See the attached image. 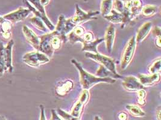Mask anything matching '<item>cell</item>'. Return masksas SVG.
<instances>
[{
    "instance_id": "ba28073f",
    "label": "cell",
    "mask_w": 161,
    "mask_h": 120,
    "mask_svg": "<svg viewBox=\"0 0 161 120\" xmlns=\"http://www.w3.org/2000/svg\"><path fill=\"white\" fill-rule=\"evenodd\" d=\"M89 92L87 90H83L81 93L80 97L79 100L74 105L73 108L71 110V115L74 117L79 118L80 116L81 113L82 112L83 108L88 103L89 99Z\"/></svg>"
},
{
    "instance_id": "ac0fdd59",
    "label": "cell",
    "mask_w": 161,
    "mask_h": 120,
    "mask_svg": "<svg viewBox=\"0 0 161 120\" xmlns=\"http://www.w3.org/2000/svg\"><path fill=\"white\" fill-rule=\"evenodd\" d=\"M106 20L110 22L114 23H122V26H125V24L127 23L125 18L123 14L118 12L115 10H112L110 13L104 17Z\"/></svg>"
},
{
    "instance_id": "d4e9b609",
    "label": "cell",
    "mask_w": 161,
    "mask_h": 120,
    "mask_svg": "<svg viewBox=\"0 0 161 120\" xmlns=\"http://www.w3.org/2000/svg\"><path fill=\"white\" fill-rule=\"evenodd\" d=\"M113 4V0H103L101 4V13L104 17L110 13Z\"/></svg>"
},
{
    "instance_id": "f1b7e54d",
    "label": "cell",
    "mask_w": 161,
    "mask_h": 120,
    "mask_svg": "<svg viewBox=\"0 0 161 120\" xmlns=\"http://www.w3.org/2000/svg\"><path fill=\"white\" fill-rule=\"evenodd\" d=\"M30 21L31 23L38 30H41L42 31H47L44 22L42 21V20L41 18H37L36 16H35V17L31 18L30 19Z\"/></svg>"
},
{
    "instance_id": "8fae6325",
    "label": "cell",
    "mask_w": 161,
    "mask_h": 120,
    "mask_svg": "<svg viewBox=\"0 0 161 120\" xmlns=\"http://www.w3.org/2000/svg\"><path fill=\"white\" fill-rule=\"evenodd\" d=\"M115 38V28L112 24H110L106 30L104 38V42H105L106 44V50L109 53H111L112 51Z\"/></svg>"
},
{
    "instance_id": "4fadbf2b",
    "label": "cell",
    "mask_w": 161,
    "mask_h": 120,
    "mask_svg": "<svg viewBox=\"0 0 161 120\" xmlns=\"http://www.w3.org/2000/svg\"><path fill=\"white\" fill-rule=\"evenodd\" d=\"M139 82L143 86L150 87L159 82L161 80L160 73H154L149 75L139 74L138 78Z\"/></svg>"
},
{
    "instance_id": "1f68e13d",
    "label": "cell",
    "mask_w": 161,
    "mask_h": 120,
    "mask_svg": "<svg viewBox=\"0 0 161 120\" xmlns=\"http://www.w3.org/2000/svg\"><path fill=\"white\" fill-rule=\"evenodd\" d=\"M94 40V34L90 31H85L81 38V43L90 42Z\"/></svg>"
},
{
    "instance_id": "f35d334b",
    "label": "cell",
    "mask_w": 161,
    "mask_h": 120,
    "mask_svg": "<svg viewBox=\"0 0 161 120\" xmlns=\"http://www.w3.org/2000/svg\"><path fill=\"white\" fill-rule=\"evenodd\" d=\"M161 38H156V45L158 48H161Z\"/></svg>"
},
{
    "instance_id": "8d00e7d4",
    "label": "cell",
    "mask_w": 161,
    "mask_h": 120,
    "mask_svg": "<svg viewBox=\"0 0 161 120\" xmlns=\"http://www.w3.org/2000/svg\"><path fill=\"white\" fill-rule=\"evenodd\" d=\"M161 106H159L156 109V117L158 120H161Z\"/></svg>"
},
{
    "instance_id": "8992f818",
    "label": "cell",
    "mask_w": 161,
    "mask_h": 120,
    "mask_svg": "<svg viewBox=\"0 0 161 120\" xmlns=\"http://www.w3.org/2000/svg\"><path fill=\"white\" fill-rule=\"evenodd\" d=\"M53 36V33L51 32L39 37L40 43L38 51L43 53L50 58L53 57L54 53V51L52 49L51 45V39Z\"/></svg>"
},
{
    "instance_id": "60d3db41",
    "label": "cell",
    "mask_w": 161,
    "mask_h": 120,
    "mask_svg": "<svg viewBox=\"0 0 161 120\" xmlns=\"http://www.w3.org/2000/svg\"><path fill=\"white\" fill-rule=\"evenodd\" d=\"M0 120H7L6 118H5V117H3V116H0Z\"/></svg>"
},
{
    "instance_id": "ffe728a7",
    "label": "cell",
    "mask_w": 161,
    "mask_h": 120,
    "mask_svg": "<svg viewBox=\"0 0 161 120\" xmlns=\"http://www.w3.org/2000/svg\"><path fill=\"white\" fill-rule=\"evenodd\" d=\"M104 42V38H97L90 42H86L83 43V47L81 51L83 52L85 51L86 52L98 53L97 51V46Z\"/></svg>"
},
{
    "instance_id": "6da1fadb",
    "label": "cell",
    "mask_w": 161,
    "mask_h": 120,
    "mask_svg": "<svg viewBox=\"0 0 161 120\" xmlns=\"http://www.w3.org/2000/svg\"><path fill=\"white\" fill-rule=\"evenodd\" d=\"M71 63L79 71L80 75V82L83 90H88L94 85L99 83H114L116 82L115 79L110 78H99L89 73L83 68L81 63L78 62L75 59H72Z\"/></svg>"
},
{
    "instance_id": "30bf717a",
    "label": "cell",
    "mask_w": 161,
    "mask_h": 120,
    "mask_svg": "<svg viewBox=\"0 0 161 120\" xmlns=\"http://www.w3.org/2000/svg\"><path fill=\"white\" fill-rule=\"evenodd\" d=\"M123 80V87L128 91H138L144 88V87L139 82L138 79L133 76L125 77Z\"/></svg>"
},
{
    "instance_id": "603a6c76",
    "label": "cell",
    "mask_w": 161,
    "mask_h": 120,
    "mask_svg": "<svg viewBox=\"0 0 161 120\" xmlns=\"http://www.w3.org/2000/svg\"><path fill=\"white\" fill-rule=\"evenodd\" d=\"M126 109L132 116L135 117H143L146 115V113L137 105H128L125 106Z\"/></svg>"
},
{
    "instance_id": "2e32d148",
    "label": "cell",
    "mask_w": 161,
    "mask_h": 120,
    "mask_svg": "<svg viewBox=\"0 0 161 120\" xmlns=\"http://www.w3.org/2000/svg\"><path fill=\"white\" fill-rule=\"evenodd\" d=\"M27 1L30 2V4H32L35 6V8L43 16V17L45 18V19L46 20L47 23V28L51 31H53L54 30H55V26L51 23L50 20L48 18L47 16L46 15L44 6L40 2V0H27Z\"/></svg>"
},
{
    "instance_id": "7c38bea8",
    "label": "cell",
    "mask_w": 161,
    "mask_h": 120,
    "mask_svg": "<svg viewBox=\"0 0 161 120\" xmlns=\"http://www.w3.org/2000/svg\"><path fill=\"white\" fill-rule=\"evenodd\" d=\"M22 31L27 42L38 51L40 43L39 37L26 25L23 26Z\"/></svg>"
},
{
    "instance_id": "83f0119b",
    "label": "cell",
    "mask_w": 161,
    "mask_h": 120,
    "mask_svg": "<svg viewBox=\"0 0 161 120\" xmlns=\"http://www.w3.org/2000/svg\"><path fill=\"white\" fill-rule=\"evenodd\" d=\"M161 58H158L155 60L148 68V72L150 74L160 73L161 72Z\"/></svg>"
},
{
    "instance_id": "cb8c5ba5",
    "label": "cell",
    "mask_w": 161,
    "mask_h": 120,
    "mask_svg": "<svg viewBox=\"0 0 161 120\" xmlns=\"http://www.w3.org/2000/svg\"><path fill=\"white\" fill-rule=\"evenodd\" d=\"M142 2L141 0H132L130 13L132 20L139 15L142 9Z\"/></svg>"
},
{
    "instance_id": "7402d4cb",
    "label": "cell",
    "mask_w": 161,
    "mask_h": 120,
    "mask_svg": "<svg viewBox=\"0 0 161 120\" xmlns=\"http://www.w3.org/2000/svg\"><path fill=\"white\" fill-rule=\"evenodd\" d=\"M0 25L3 36L6 38H8L10 37V31L11 29V23L3 18L0 17Z\"/></svg>"
},
{
    "instance_id": "ab89813d",
    "label": "cell",
    "mask_w": 161,
    "mask_h": 120,
    "mask_svg": "<svg viewBox=\"0 0 161 120\" xmlns=\"http://www.w3.org/2000/svg\"><path fill=\"white\" fill-rule=\"evenodd\" d=\"M94 120H103L102 118H101V117H100V116H98V115H96L95 116V117H94Z\"/></svg>"
},
{
    "instance_id": "836d02e7",
    "label": "cell",
    "mask_w": 161,
    "mask_h": 120,
    "mask_svg": "<svg viewBox=\"0 0 161 120\" xmlns=\"http://www.w3.org/2000/svg\"><path fill=\"white\" fill-rule=\"evenodd\" d=\"M52 113V117H51V120H62L59 116V115L58 114V113L55 111V110L53 109L51 111Z\"/></svg>"
},
{
    "instance_id": "7a4b0ae2",
    "label": "cell",
    "mask_w": 161,
    "mask_h": 120,
    "mask_svg": "<svg viewBox=\"0 0 161 120\" xmlns=\"http://www.w3.org/2000/svg\"><path fill=\"white\" fill-rule=\"evenodd\" d=\"M14 45L13 40H11L6 46L0 41V78L6 71L12 73L14 70L12 57Z\"/></svg>"
},
{
    "instance_id": "e0dca14e",
    "label": "cell",
    "mask_w": 161,
    "mask_h": 120,
    "mask_svg": "<svg viewBox=\"0 0 161 120\" xmlns=\"http://www.w3.org/2000/svg\"><path fill=\"white\" fill-rule=\"evenodd\" d=\"M152 28V23L150 22H145L137 31L135 40L136 43H140L142 42L147 37Z\"/></svg>"
},
{
    "instance_id": "5bb4252c",
    "label": "cell",
    "mask_w": 161,
    "mask_h": 120,
    "mask_svg": "<svg viewBox=\"0 0 161 120\" xmlns=\"http://www.w3.org/2000/svg\"><path fill=\"white\" fill-rule=\"evenodd\" d=\"M65 22L66 19L64 15H60L58 19V22L56 27H55V30H54V32L61 38L63 43H66L68 41L67 35L65 32Z\"/></svg>"
},
{
    "instance_id": "4dcf8cb0",
    "label": "cell",
    "mask_w": 161,
    "mask_h": 120,
    "mask_svg": "<svg viewBox=\"0 0 161 120\" xmlns=\"http://www.w3.org/2000/svg\"><path fill=\"white\" fill-rule=\"evenodd\" d=\"M57 113L59 116L61 117L64 120H80L79 118L74 117L71 114H69L68 113L66 112L65 111L61 109H58Z\"/></svg>"
},
{
    "instance_id": "44dd1931",
    "label": "cell",
    "mask_w": 161,
    "mask_h": 120,
    "mask_svg": "<svg viewBox=\"0 0 161 120\" xmlns=\"http://www.w3.org/2000/svg\"><path fill=\"white\" fill-rule=\"evenodd\" d=\"M96 76L99 78H110L112 79H123V77L120 75H114L113 73H112L109 70H108L106 68H104L102 65L100 66V68H98V70L96 72Z\"/></svg>"
},
{
    "instance_id": "e575fe53",
    "label": "cell",
    "mask_w": 161,
    "mask_h": 120,
    "mask_svg": "<svg viewBox=\"0 0 161 120\" xmlns=\"http://www.w3.org/2000/svg\"><path fill=\"white\" fill-rule=\"evenodd\" d=\"M118 119L119 120H127L128 115L125 112H121L118 114Z\"/></svg>"
},
{
    "instance_id": "d6986e66",
    "label": "cell",
    "mask_w": 161,
    "mask_h": 120,
    "mask_svg": "<svg viewBox=\"0 0 161 120\" xmlns=\"http://www.w3.org/2000/svg\"><path fill=\"white\" fill-rule=\"evenodd\" d=\"M73 81L68 79L59 84L56 88V93L59 96H64L73 90Z\"/></svg>"
},
{
    "instance_id": "277c9868",
    "label": "cell",
    "mask_w": 161,
    "mask_h": 120,
    "mask_svg": "<svg viewBox=\"0 0 161 120\" xmlns=\"http://www.w3.org/2000/svg\"><path fill=\"white\" fill-rule=\"evenodd\" d=\"M85 57L94 60L96 62L100 63L102 66L106 68L114 75H118L116 69V66L114 62V61L110 57H108L106 55L100 54V53H94L86 52Z\"/></svg>"
},
{
    "instance_id": "484cf974",
    "label": "cell",
    "mask_w": 161,
    "mask_h": 120,
    "mask_svg": "<svg viewBox=\"0 0 161 120\" xmlns=\"http://www.w3.org/2000/svg\"><path fill=\"white\" fill-rule=\"evenodd\" d=\"M141 12L145 16H152L158 12V7L153 5H147L142 8Z\"/></svg>"
},
{
    "instance_id": "3957f363",
    "label": "cell",
    "mask_w": 161,
    "mask_h": 120,
    "mask_svg": "<svg viewBox=\"0 0 161 120\" xmlns=\"http://www.w3.org/2000/svg\"><path fill=\"white\" fill-rule=\"evenodd\" d=\"M22 60L28 66L33 68H38L50 62V58L43 53L36 51L25 53L23 56Z\"/></svg>"
},
{
    "instance_id": "52a82bcc",
    "label": "cell",
    "mask_w": 161,
    "mask_h": 120,
    "mask_svg": "<svg viewBox=\"0 0 161 120\" xmlns=\"http://www.w3.org/2000/svg\"><path fill=\"white\" fill-rule=\"evenodd\" d=\"M100 13L98 11L95 12H89L86 13L83 10H82L78 5H76V12L74 17H72V20L76 25H79V24L81 23L87 22L92 19H95V16L99 15Z\"/></svg>"
},
{
    "instance_id": "f546056e",
    "label": "cell",
    "mask_w": 161,
    "mask_h": 120,
    "mask_svg": "<svg viewBox=\"0 0 161 120\" xmlns=\"http://www.w3.org/2000/svg\"><path fill=\"white\" fill-rule=\"evenodd\" d=\"M137 96H138V104L141 106H144L146 105V98L147 92L146 90L144 89L139 90L137 91Z\"/></svg>"
},
{
    "instance_id": "74e56055",
    "label": "cell",
    "mask_w": 161,
    "mask_h": 120,
    "mask_svg": "<svg viewBox=\"0 0 161 120\" xmlns=\"http://www.w3.org/2000/svg\"><path fill=\"white\" fill-rule=\"evenodd\" d=\"M49 2H50V0H40V2H41V4L43 6L48 4Z\"/></svg>"
},
{
    "instance_id": "5b68a950",
    "label": "cell",
    "mask_w": 161,
    "mask_h": 120,
    "mask_svg": "<svg viewBox=\"0 0 161 120\" xmlns=\"http://www.w3.org/2000/svg\"><path fill=\"white\" fill-rule=\"evenodd\" d=\"M136 44L137 43L135 40V36H132L129 40L127 45L125 46L121 57V68L122 70H125L131 62L135 52Z\"/></svg>"
},
{
    "instance_id": "d590c367",
    "label": "cell",
    "mask_w": 161,
    "mask_h": 120,
    "mask_svg": "<svg viewBox=\"0 0 161 120\" xmlns=\"http://www.w3.org/2000/svg\"><path fill=\"white\" fill-rule=\"evenodd\" d=\"M41 108V115H40V120H47L46 117H45V109L44 107L42 105L40 106Z\"/></svg>"
},
{
    "instance_id": "4316f807",
    "label": "cell",
    "mask_w": 161,
    "mask_h": 120,
    "mask_svg": "<svg viewBox=\"0 0 161 120\" xmlns=\"http://www.w3.org/2000/svg\"><path fill=\"white\" fill-rule=\"evenodd\" d=\"M53 33V36L51 39V45L52 47V49L53 51H57L59 50V49L61 48L62 44L63 43V42L58 36H57L54 31H52Z\"/></svg>"
},
{
    "instance_id": "9c48e42d",
    "label": "cell",
    "mask_w": 161,
    "mask_h": 120,
    "mask_svg": "<svg viewBox=\"0 0 161 120\" xmlns=\"http://www.w3.org/2000/svg\"><path fill=\"white\" fill-rule=\"evenodd\" d=\"M29 8H20L8 14L3 16V18L10 23H15L25 19L30 13Z\"/></svg>"
},
{
    "instance_id": "d6a6232c",
    "label": "cell",
    "mask_w": 161,
    "mask_h": 120,
    "mask_svg": "<svg viewBox=\"0 0 161 120\" xmlns=\"http://www.w3.org/2000/svg\"><path fill=\"white\" fill-rule=\"evenodd\" d=\"M152 34L156 38H161V28L159 27H155L152 30Z\"/></svg>"
},
{
    "instance_id": "9a60e30c",
    "label": "cell",
    "mask_w": 161,
    "mask_h": 120,
    "mask_svg": "<svg viewBox=\"0 0 161 120\" xmlns=\"http://www.w3.org/2000/svg\"><path fill=\"white\" fill-rule=\"evenodd\" d=\"M85 32V30L83 27L80 25H77L73 30H72L68 35V40L72 44H74L81 42V38Z\"/></svg>"
}]
</instances>
